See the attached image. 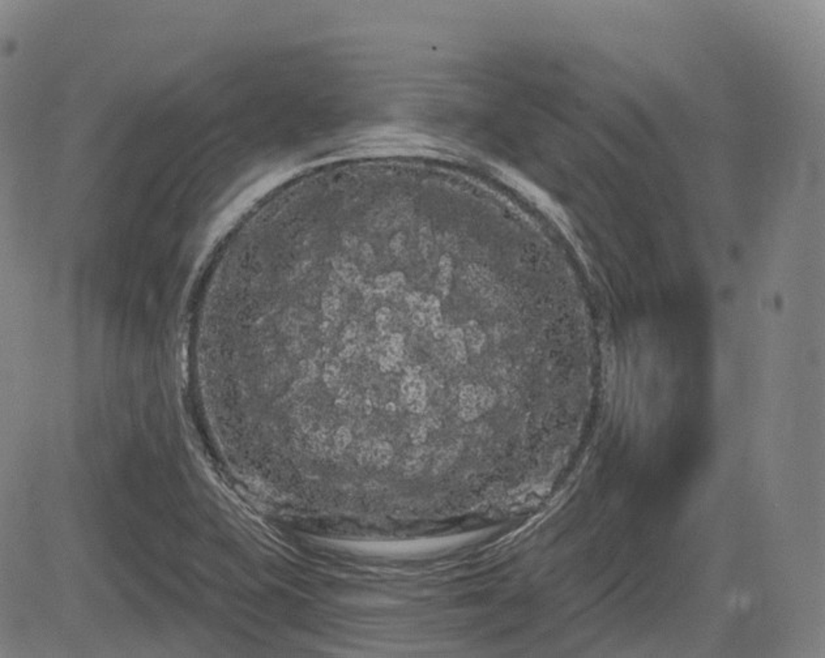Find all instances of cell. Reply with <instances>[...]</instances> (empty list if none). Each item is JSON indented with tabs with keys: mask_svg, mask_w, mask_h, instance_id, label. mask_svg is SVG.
<instances>
[{
	"mask_svg": "<svg viewBox=\"0 0 825 658\" xmlns=\"http://www.w3.org/2000/svg\"><path fill=\"white\" fill-rule=\"evenodd\" d=\"M490 401L491 399L486 390H481V389L474 390V389L467 388L464 392L462 400H461L462 411L469 418L474 417L481 410L488 408Z\"/></svg>",
	"mask_w": 825,
	"mask_h": 658,
	"instance_id": "1",
	"label": "cell"
}]
</instances>
